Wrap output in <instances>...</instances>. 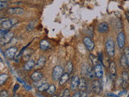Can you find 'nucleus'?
Returning <instances> with one entry per match:
<instances>
[{"instance_id": "obj_1", "label": "nucleus", "mask_w": 129, "mask_h": 97, "mask_svg": "<svg viewBox=\"0 0 129 97\" xmlns=\"http://www.w3.org/2000/svg\"><path fill=\"white\" fill-rule=\"evenodd\" d=\"M16 23H18V19L15 18H12V19L2 18L1 20H0V24H1L2 28H4V29L11 28Z\"/></svg>"}, {"instance_id": "obj_2", "label": "nucleus", "mask_w": 129, "mask_h": 97, "mask_svg": "<svg viewBox=\"0 0 129 97\" xmlns=\"http://www.w3.org/2000/svg\"><path fill=\"white\" fill-rule=\"evenodd\" d=\"M105 48H106V54H107L108 57H113L115 55V44L111 38H109L106 40V44H105Z\"/></svg>"}, {"instance_id": "obj_3", "label": "nucleus", "mask_w": 129, "mask_h": 97, "mask_svg": "<svg viewBox=\"0 0 129 97\" xmlns=\"http://www.w3.org/2000/svg\"><path fill=\"white\" fill-rule=\"evenodd\" d=\"M63 70L62 66H56L53 68V73H52V78L54 81H59V79H61V77L63 74Z\"/></svg>"}, {"instance_id": "obj_4", "label": "nucleus", "mask_w": 129, "mask_h": 97, "mask_svg": "<svg viewBox=\"0 0 129 97\" xmlns=\"http://www.w3.org/2000/svg\"><path fill=\"white\" fill-rule=\"evenodd\" d=\"M91 89L93 91V92L95 94L101 93V91H102V89H103V87H102V83H101V82L99 81V80L95 79L92 82Z\"/></svg>"}, {"instance_id": "obj_5", "label": "nucleus", "mask_w": 129, "mask_h": 97, "mask_svg": "<svg viewBox=\"0 0 129 97\" xmlns=\"http://www.w3.org/2000/svg\"><path fill=\"white\" fill-rule=\"evenodd\" d=\"M125 41H126V38H125L124 32H119V34H118V36H117V44H118V46L119 47V49L124 48Z\"/></svg>"}, {"instance_id": "obj_6", "label": "nucleus", "mask_w": 129, "mask_h": 97, "mask_svg": "<svg viewBox=\"0 0 129 97\" xmlns=\"http://www.w3.org/2000/svg\"><path fill=\"white\" fill-rule=\"evenodd\" d=\"M7 14H10V15H23L24 13V10L22 7H10L6 11Z\"/></svg>"}, {"instance_id": "obj_7", "label": "nucleus", "mask_w": 129, "mask_h": 97, "mask_svg": "<svg viewBox=\"0 0 129 97\" xmlns=\"http://www.w3.org/2000/svg\"><path fill=\"white\" fill-rule=\"evenodd\" d=\"M13 37H14V33L12 32H9L7 34L0 38V45H1V46H3L4 45H6V44L9 42Z\"/></svg>"}, {"instance_id": "obj_8", "label": "nucleus", "mask_w": 129, "mask_h": 97, "mask_svg": "<svg viewBox=\"0 0 129 97\" xmlns=\"http://www.w3.org/2000/svg\"><path fill=\"white\" fill-rule=\"evenodd\" d=\"M83 43L85 46L86 47V49H88V50L91 51L94 49V41H93V40L90 37H86L83 38Z\"/></svg>"}, {"instance_id": "obj_9", "label": "nucleus", "mask_w": 129, "mask_h": 97, "mask_svg": "<svg viewBox=\"0 0 129 97\" xmlns=\"http://www.w3.org/2000/svg\"><path fill=\"white\" fill-rule=\"evenodd\" d=\"M94 74L97 79H101L103 76V66L101 64H97L94 66Z\"/></svg>"}, {"instance_id": "obj_10", "label": "nucleus", "mask_w": 129, "mask_h": 97, "mask_svg": "<svg viewBox=\"0 0 129 97\" xmlns=\"http://www.w3.org/2000/svg\"><path fill=\"white\" fill-rule=\"evenodd\" d=\"M129 83V75L128 71H123L122 73V87L123 89H126V87L128 86Z\"/></svg>"}, {"instance_id": "obj_11", "label": "nucleus", "mask_w": 129, "mask_h": 97, "mask_svg": "<svg viewBox=\"0 0 129 97\" xmlns=\"http://www.w3.org/2000/svg\"><path fill=\"white\" fill-rule=\"evenodd\" d=\"M18 51V49L16 48V47H11V48L7 49L6 51H5V54H6V56L10 58V59H12L15 57L16 55V53Z\"/></svg>"}, {"instance_id": "obj_12", "label": "nucleus", "mask_w": 129, "mask_h": 97, "mask_svg": "<svg viewBox=\"0 0 129 97\" xmlns=\"http://www.w3.org/2000/svg\"><path fill=\"white\" fill-rule=\"evenodd\" d=\"M79 81H80V78L78 77V75H75L74 77H73L72 80H71V83H70L71 91H75L78 89V85H79Z\"/></svg>"}, {"instance_id": "obj_13", "label": "nucleus", "mask_w": 129, "mask_h": 97, "mask_svg": "<svg viewBox=\"0 0 129 97\" xmlns=\"http://www.w3.org/2000/svg\"><path fill=\"white\" fill-rule=\"evenodd\" d=\"M109 73L111 75V79H115L117 76V70H116V65L114 62H111L110 63L109 66Z\"/></svg>"}, {"instance_id": "obj_14", "label": "nucleus", "mask_w": 129, "mask_h": 97, "mask_svg": "<svg viewBox=\"0 0 129 97\" xmlns=\"http://www.w3.org/2000/svg\"><path fill=\"white\" fill-rule=\"evenodd\" d=\"M98 31L100 33H106L109 31V26L108 24L106 23V22H103V23H100L98 25Z\"/></svg>"}, {"instance_id": "obj_15", "label": "nucleus", "mask_w": 129, "mask_h": 97, "mask_svg": "<svg viewBox=\"0 0 129 97\" xmlns=\"http://www.w3.org/2000/svg\"><path fill=\"white\" fill-rule=\"evenodd\" d=\"M35 66V62L33 59L28 60L23 66V70L25 71H30L32 68H34Z\"/></svg>"}, {"instance_id": "obj_16", "label": "nucleus", "mask_w": 129, "mask_h": 97, "mask_svg": "<svg viewBox=\"0 0 129 97\" xmlns=\"http://www.w3.org/2000/svg\"><path fill=\"white\" fill-rule=\"evenodd\" d=\"M43 78V74L42 72H40L39 70H36L32 73L31 75V79H32V81L34 82H39L40 80Z\"/></svg>"}, {"instance_id": "obj_17", "label": "nucleus", "mask_w": 129, "mask_h": 97, "mask_svg": "<svg viewBox=\"0 0 129 97\" xmlns=\"http://www.w3.org/2000/svg\"><path fill=\"white\" fill-rule=\"evenodd\" d=\"M51 48V44L47 40H42L40 42V49L41 50L45 51Z\"/></svg>"}, {"instance_id": "obj_18", "label": "nucleus", "mask_w": 129, "mask_h": 97, "mask_svg": "<svg viewBox=\"0 0 129 97\" xmlns=\"http://www.w3.org/2000/svg\"><path fill=\"white\" fill-rule=\"evenodd\" d=\"M45 63H46V58L42 56V57H40L39 59H38L37 62L35 63V69H41V68H43L44 66H45Z\"/></svg>"}, {"instance_id": "obj_19", "label": "nucleus", "mask_w": 129, "mask_h": 97, "mask_svg": "<svg viewBox=\"0 0 129 97\" xmlns=\"http://www.w3.org/2000/svg\"><path fill=\"white\" fill-rule=\"evenodd\" d=\"M87 87V83L86 80L85 78H81L80 81H79V85H78V89L80 91H86Z\"/></svg>"}, {"instance_id": "obj_20", "label": "nucleus", "mask_w": 129, "mask_h": 97, "mask_svg": "<svg viewBox=\"0 0 129 97\" xmlns=\"http://www.w3.org/2000/svg\"><path fill=\"white\" fill-rule=\"evenodd\" d=\"M69 79H70V74H68V73L63 74L62 76L61 77V79H59V84L61 86L64 85L69 80Z\"/></svg>"}, {"instance_id": "obj_21", "label": "nucleus", "mask_w": 129, "mask_h": 97, "mask_svg": "<svg viewBox=\"0 0 129 97\" xmlns=\"http://www.w3.org/2000/svg\"><path fill=\"white\" fill-rule=\"evenodd\" d=\"M26 49H27V46L23 47V48L22 49L20 52L18 53V54H16V55H15V57H14V60H15V62H19V60L20 59L21 56H22V55H23V51L25 50Z\"/></svg>"}, {"instance_id": "obj_22", "label": "nucleus", "mask_w": 129, "mask_h": 97, "mask_svg": "<svg viewBox=\"0 0 129 97\" xmlns=\"http://www.w3.org/2000/svg\"><path fill=\"white\" fill-rule=\"evenodd\" d=\"M120 64L123 66V68H127L128 67V62H127V59H126V57L124 54H122L121 57H120Z\"/></svg>"}, {"instance_id": "obj_23", "label": "nucleus", "mask_w": 129, "mask_h": 97, "mask_svg": "<svg viewBox=\"0 0 129 97\" xmlns=\"http://www.w3.org/2000/svg\"><path fill=\"white\" fill-rule=\"evenodd\" d=\"M47 91V93L48 94V95H54V93H55V91H56V87L53 85V84H52V85H49V87L48 88V90L46 91Z\"/></svg>"}, {"instance_id": "obj_24", "label": "nucleus", "mask_w": 129, "mask_h": 97, "mask_svg": "<svg viewBox=\"0 0 129 97\" xmlns=\"http://www.w3.org/2000/svg\"><path fill=\"white\" fill-rule=\"evenodd\" d=\"M48 87H49V85L47 83H45L41 84L40 86L38 87V91H40V92H42V91H45L48 90Z\"/></svg>"}, {"instance_id": "obj_25", "label": "nucleus", "mask_w": 129, "mask_h": 97, "mask_svg": "<svg viewBox=\"0 0 129 97\" xmlns=\"http://www.w3.org/2000/svg\"><path fill=\"white\" fill-rule=\"evenodd\" d=\"M86 74L88 75V77L90 78V79H94V77L95 76L94 74V70L91 67H89L88 70H87V73Z\"/></svg>"}, {"instance_id": "obj_26", "label": "nucleus", "mask_w": 129, "mask_h": 97, "mask_svg": "<svg viewBox=\"0 0 129 97\" xmlns=\"http://www.w3.org/2000/svg\"><path fill=\"white\" fill-rule=\"evenodd\" d=\"M73 69V65L72 62H68L66 64V71H67L66 73H68V74L72 73Z\"/></svg>"}, {"instance_id": "obj_27", "label": "nucleus", "mask_w": 129, "mask_h": 97, "mask_svg": "<svg viewBox=\"0 0 129 97\" xmlns=\"http://www.w3.org/2000/svg\"><path fill=\"white\" fill-rule=\"evenodd\" d=\"M7 78H8V75L7 74H2L0 75V85H3L7 82Z\"/></svg>"}, {"instance_id": "obj_28", "label": "nucleus", "mask_w": 129, "mask_h": 97, "mask_svg": "<svg viewBox=\"0 0 129 97\" xmlns=\"http://www.w3.org/2000/svg\"><path fill=\"white\" fill-rule=\"evenodd\" d=\"M35 25V21H31V22H30V23L27 25V27H26V30H27V32L32 31V30L34 29Z\"/></svg>"}, {"instance_id": "obj_29", "label": "nucleus", "mask_w": 129, "mask_h": 97, "mask_svg": "<svg viewBox=\"0 0 129 97\" xmlns=\"http://www.w3.org/2000/svg\"><path fill=\"white\" fill-rule=\"evenodd\" d=\"M123 54L125 55L126 59H127V62H128V66H129V47L124 49V51H123Z\"/></svg>"}, {"instance_id": "obj_30", "label": "nucleus", "mask_w": 129, "mask_h": 97, "mask_svg": "<svg viewBox=\"0 0 129 97\" xmlns=\"http://www.w3.org/2000/svg\"><path fill=\"white\" fill-rule=\"evenodd\" d=\"M90 60H91V62H92L93 65H94V66H95V65L98 64L97 62H98V59L97 57H94V54H90Z\"/></svg>"}, {"instance_id": "obj_31", "label": "nucleus", "mask_w": 129, "mask_h": 97, "mask_svg": "<svg viewBox=\"0 0 129 97\" xmlns=\"http://www.w3.org/2000/svg\"><path fill=\"white\" fill-rule=\"evenodd\" d=\"M70 92L69 89H65L61 93V97H70Z\"/></svg>"}, {"instance_id": "obj_32", "label": "nucleus", "mask_w": 129, "mask_h": 97, "mask_svg": "<svg viewBox=\"0 0 129 97\" xmlns=\"http://www.w3.org/2000/svg\"><path fill=\"white\" fill-rule=\"evenodd\" d=\"M9 32V29H4V28H1L0 29V37H2L3 36Z\"/></svg>"}, {"instance_id": "obj_33", "label": "nucleus", "mask_w": 129, "mask_h": 97, "mask_svg": "<svg viewBox=\"0 0 129 97\" xmlns=\"http://www.w3.org/2000/svg\"><path fill=\"white\" fill-rule=\"evenodd\" d=\"M8 7V3L6 2H0V9L1 10H3L5 9V8H7Z\"/></svg>"}, {"instance_id": "obj_34", "label": "nucleus", "mask_w": 129, "mask_h": 97, "mask_svg": "<svg viewBox=\"0 0 129 97\" xmlns=\"http://www.w3.org/2000/svg\"><path fill=\"white\" fill-rule=\"evenodd\" d=\"M8 96H9L8 95V92L5 90H2L0 92V97H8Z\"/></svg>"}, {"instance_id": "obj_35", "label": "nucleus", "mask_w": 129, "mask_h": 97, "mask_svg": "<svg viewBox=\"0 0 129 97\" xmlns=\"http://www.w3.org/2000/svg\"><path fill=\"white\" fill-rule=\"evenodd\" d=\"M98 61L101 62V63H103V54H102V53L101 52H99L98 53Z\"/></svg>"}, {"instance_id": "obj_36", "label": "nucleus", "mask_w": 129, "mask_h": 97, "mask_svg": "<svg viewBox=\"0 0 129 97\" xmlns=\"http://www.w3.org/2000/svg\"><path fill=\"white\" fill-rule=\"evenodd\" d=\"M80 93H81V97H89L88 94H87L86 91H80Z\"/></svg>"}, {"instance_id": "obj_37", "label": "nucleus", "mask_w": 129, "mask_h": 97, "mask_svg": "<svg viewBox=\"0 0 129 97\" xmlns=\"http://www.w3.org/2000/svg\"><path fill=\"white\" fill-rule=\"evenodd\" d=\"M23 86H24V89L27 90V91H31L32 89V87H31V86L28 85V84H27V83L23 84Z\"/></svg>"}, {"instance_id": "obj_38", "label": "nucleus", "mask_w": 129, "mask_h": 97, "mask_svg": "<svg viewBox=\"0 0 129 97\" xmlns=\"http://www.w3.org/2000/svg\"><path fill=\"white\" fill-rule=\"evenodd\" d=\"M19 87H20V84H15V87H14V89H13V92L15 93L16 91L19 89Z\"/></svg>"}, {"instance_id": "obj_39", "label": "nucleus", "mask_w": 129, "mask_h": 97, "mask_svg": "<svg viewBox=\"0 0 129 97\" xmlns=\"http://www.w3.org/2000/svg\"><path fill=\"white\" fill-rule=\"evenodd\" d=\"M106 96H111V97H119V96H117L116 94L113 93H107L106 94Z\"/></svg>"}, {"instance_id": "obj_40", "label": "nucleus", "mask_w": 129, "mask_h": 97, "mask_svg": "<svg viewBox=\"0 0 129 97\" xmlns=\"http://www.w3.org/2000/svg\"><path fill=\"white\" fill-rule=\"evenodd\" d=\"M73 97H81V93H80V91H78V92H75L74 94H73Z\"/></svg>"}, {"instance_id": "obj_41", "label": "nucleus", "mask_w": 129, "mask_h": 97, "mask_svg": "<svg viewBox=\"0 0 129 97\" xmlns=\"http://www.w3.org/2000/svg\"><path fill=\"white\" fill-rule=\"evenodd\" d=\"M17 80H18V81H19V82H20V83H22V84H25V83H24V82H23V80H22V79H20V78H19V77H17Z\"/></svg>"}, {"instance_id": "obj_42", "label": "nucleus", "mask_w": 129, "mask_h": 97, "mask_svg": "<svg viewBox=\"0 0 129 97\" xmlns=\"http://www.w3.org/2000/svg\"><path fill=\"white\" fill-rule=\"evenodd\" d=\"M126 18H127V20L129 22V11L126 12Z\"/></svg>"}, {"instance_id": "obj_43", "label": "nucleus", "mask_w": 129, "mask_h": 97, "mask_svg": "<svg viewBox=\"0 0 129 97\" xmlns=\"http://www.w3.org/2000/svg\"><path fill=\"white\" fill-rule=\"evenodd\" d=\"M126 92H127V91H120V92H119V96H122V95H124V94H125Z\"/></svg>"}, {"instance_id": "obj_44", "label": "nucleus", "mask_w": 129, "mask_h": 97, "mask_svg": "<svg viewBox=\"0 0 129 97\" xmlns=\"http://www.w3.org/2000/svg\"><path fill=\"white\" fill-rule=\"evenodd\" d=\"M12 97H20V96L19 95V94H15V95H14Z\"/></svg>"}, {"instance_id": "obj_45", "label": "nucleus", "mask_w": 129, "mask_h": 97, "mask_svg": "<svg viewBox=\"0 0 129 97\" xmlns=\"http://www.w3.org/2000/svg\"><path fill=\"white\" fill-rule=\"evenodd\" d=\"M36 96H37L38 97H45V96H43L42 95H40V94H36Z\"/></svg>"}, {"instance_id": "obj_46", "label": "nucleus", "mask_w": 129, "mask_h": 97, "mask_svg": "<svg viewBox=\"0 0 129 97\" xmlns=\"http://www.w3.org/2000/svg\"><path fill=\"white\" fill-rule=\"evenodd\" d=\"M7 1H9V0H0V2H7Z\"/></svg>"}, {"instance_id": "obj_47", "label": "nucleus", "mask_w": 129, "mask_h": 97, "mask_svg": "<svg viewBox=\"0 0 129 97\" xmlns=\"http://www.w3.org/2000/svg\"><path fill=\"white\" fill-rule=\"evenodd\" d=\"M128 97H129V95H128Z\"/></svg>"}]
</instances>
